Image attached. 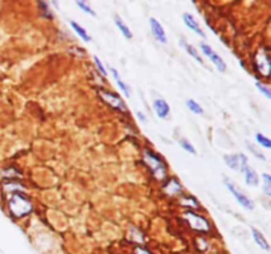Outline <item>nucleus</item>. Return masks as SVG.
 Here are the masks:
<instances>
[{
  "label": "nucleus",
  "mask_w": 271,
  "mask_h": 254,
  "mask_svg": "<svg viewBox=\"0 0 271 254\" xmlns=\"http://www.w3.org/2000/svg\"><path fill=\"white\" fill-rule=\"evenodd\" d=\"M225 184H226V187H228V190H230L233 193V196L237 199V201L241 204V206H243V208H246V209H254V203H253L249 197H247L245 193H243L242 190H238L237 187L233 184L232 181H229L228 179L225 180Z\"/></svg>",
  "instance_id": "7ed1b4c3"
},
{
  "label": "nucleus",
  "mask_w": 271,
  "mask_h": 254,
  "mask_svg": "<svg viewBox=\"0 0 271 254\" xmlns=\"http://www.w3.org/2000/svg\"><path fill=\"white\" fill-rule=\"evenodd\" d=\"M145 161L147 164L151 167V170L154 172V175L158 177V179H163L165 176V164L163 161L160 160L159 158L156 157L155 154H152L150 151H145Z\"/></svg>",
  "instance_id": "f03ea898"
},
{
  "label": "nucleus",
  "mask_w": 271,
  "mask_h": 254,
  "mask_svg": "<svg viewBox=\"0 0 271 254\" xmlns=\"http://www.w3.org/2000/svg\"><path fill=\"white\" fill-rule=\"evenodd\" d=\"M136 115L139 117V119H141L142 122H147V118H145V115H144V114H143V112L138 111V112H136Z\"/></svg>",
  "instance_id": "cd10ccee"
},
{
  "label": "nucleus",
  "mask_w": 271,
  "mask_h": 254,
  "mask_svg": "<svg viewBox=\"0 0 271 254\" xmlns=\"http://www.w3.org/2000/svg\"><path fill=\"white\" fill-rule=\"evenodd\" d=\"M257 89L259 90V92H261V93L265 94V95H266V98H269V99H270L271 92H270V89L267 88V86H265V83L257 82Z\"/></svg>",
  "instance_id": "b1692460"
},
{
  "label": "nucleus",
  "mask_w": 271,
  "mask_h": 254,
  "mask_svg": "<svg viewBox=\"0 0 271 254\" xmlns=\"http://www.w3.org/2000/svg\"><path fill=\"white\" fill-rule=\"evenodd\" d=\"M112 74H114V79H115V81H116V83H118L119 89H121L122 92L125 93L126 97H130V89H128V86H127L126 83L123 82V81L119 79V74H118V72H116V69L112 68Z\"/></svg>",
  "instance_id": "2eb2a0df"
},
{
  "label": "nucleus",
  "mask_w": 271,
  "mask_h": 254,
  "mask_svg": "<svg viewBox=\"0 0 271 254\" xmlns=\"http://www.w3.org/2000/svg\"><path fill=\"white\" fill-rule=\"evenodd\" d=\"M257 142L263 146L265 148H270L271 147V143L269 141V138H266L265 135H262V134H257Z\"/></svg>",
  "instance_id": "4be33fe9"
},
{
  "label": "nucleus",
  "mask_w": 271,
  "mask_h": 254,
  "mask_svg": "<svg viewBox=\"0 0 271 254\" xmlns=\"http://www.w3.org/2000/svg\"><path fill=\"white\" fill-rule=\"evenodd\" d=\"M262 177H263V190H265V193L267 196H271V176L267 175V174H263Z\"/></svg>",
  "instance_id": "6ab92c4d"
},
{
  "label": "nucleus",
  "mask_w": 271,
  "mask_h": 254,
  "mask_svg": "<svg viewBox=\"0 0 271 254\" xmlns=\"http://www.w3.org/2000/svg\"><path fill=\"white\" fill-rule=\"evenodd\" d=\"M243 174H245V179H246L247 186H258V175L257 172L253 170L252 167L246 164L243 167Z\"/></svg>",
  "instance_id": "f8f14e48"
},
{
  "label": "nucleus",
  "mask_w": 271,
  "mask_h": 254,
  "mask_svg": "<svg viewBox=\"0 0 271 254\" xmlns=\"http://www.w3.org/2000/svg\"><path fill=\"white\" fill-rule=\"evenodd\" d=\"M150 25H151V31H152V34L155 36V39L161 43V44H165L168 39H167V36H165V32L163 30V27L160 24L159 21L154 17H151L150 19Z\"/></svg>",
  "instance_id": "1a4fd4ad"
},
{
  "label": "nucleus",
  "mask_w": 271,
  "mask_h": 254,
  "mask_svg": "<svg viewBox=\"0 0 271 254\" xmlns=\"http://www.w3.org/2000/svg\"><path fill=\"white\" fill-rule=\"evenodd\" d=\"M201 49H203V52L205 53V56L210 59V61L216 65V68H217L220 72H225V69H226V64L223 63V60L218 56V53H216L213 49L207 44H201Z\"/></svg>",
  "instance_id": "423d86ee"
},
{
  "label": "nucleus",
  "mask_w": 271,
  "mask_h": 254,
  "mask_svg": "<svg viewBox=\"0 0 271 254\" xmlns=\"http://www.w3.org/2000/svg\"><path fill=\"white\" fill-rule=\"evenodd\" d=\"M249 148H250V151L254 152V154H255V155H257V157L259 158V159H263V160H265V157H263V155H262L261 152H258L257 150H255V147L252 146V144H249Z\"/></svg>",
  "instance_id": "a878e982"
},
{
  "label": "nucleus",
  "mask_w": 271,
  "mask_h": 254,
  "mask_svg": "<svg viewBox=\"0 0 271 254\" xmlns=\"http://www.w3.org/2000/svg\"><path fill=\"white\" fill-rule=\"evenodd\" d=\"M185 219L188 220L189 225H191L193 229L199 230V232H207V230H209L208 221L205 220L204 217H201V216L196 215L193 212H191V210H188V212L185 213Z\"/></svg>",
  "instance_id": "20e7f679"
},
{
  "label": "nucleus",
  "mask_w": 271,
  "mask_h": 254,
  "mask_svg": "<svg viewBox=\"0 0 271 254\" xmlns=\"http://www.w3.org/2000/svg\"><path fill=\"white\" fill-rule=\"evenodd\" d=\"M10 210L15 217H23L32 210V204L27 196L17 192L10 199Z\"/></svg>",
  "instance_id": "f257e3e1"
},
{
  "label": "nucleus",
  "mask_w": 271,
  "mask_h": 254,
  "mask_svg": "<svg viewBox=\"0 0 271 254\" xmlns=\"http://www.w3.org/2000/svg\"><path fill=\"white\" fill-rule=\"evenodd\" d=\"M135 253L136 254H151L150 252H148V250L143 249V248H136Z\"/></svg>",
  "instance_id": "bb28decb"
},
{
  "label": "nucleus",
  "mask_w": 271,
  "mask_h": 254,
  "mask_svg": "<svg viewBox=\"0 0 271 254\" xmlns=\"http://www.w3.org/2000/svg\"><path fill=\"white\" fill-rule=\"evenodd\" d=\"M165 190H167V192H170V193H175V192H179V190H180V184L174 179V180H171L170 183H168V186L165 187Z\"/></svg>",
  "instance_id": "412c9836"
},
{
  "label": "nucleus",
  "mask_w": 271,
  "mask_h": 254,
  "mask_svg": "<svg viewBox=\"0 0 271 254\" xmlns=\"http://www.w3.org/2000/svg\"><path fill=\"white\" fill-rule=\"evenodd\" d=\"M183 19H184V23L187 27H189L191 30L194 31L197 34H200L201 37H205V33H204L203 30H201V27H200L199 23L194 20V17L191 15V14H184V15H183Z\"/></svg>",
  "instance_id": "9b49d317"
},
{
  "label": "nucleus",
  "mask_w": 271,
  "mask_h": 254,
  "mask_svg": "<svg viewBox=\"0 0 271 254\" xmlns=\"http://www.w3.org/2000/svg\"><path fill=\"white\" fill-rule=\"evenodd\" d=\"M255 66L261 72L265 77H269L270 74V59L267 53H265V50H261L257 54V61H255Z\"/></svg>",
  "instance_id": "6e6552de"
},
{
  "label": "nucleus",
  "mask_w": 271,
  "mask_h": 254,
  "mask_svg": "<svg viewBox=\"0 0 271 254\" xmlns=\"http://www.w3.org/2000/svg\"><path fill=\"white\" fill-rule=\"evenodd\" d=\"M70 25H72L73 30L77 32L78 36H80V37H81V39H82L83 41H90V40H92V37H90V36L87 34V32H86V31H85V28H82L81 25H78L77 23H76V21H73V20H70Z\"/></svg>",
  "instance_id": "4468645a"
},
{
  "label": "nucleus",
  "mask_w": 271,
  "mask_h": 254,
  "mask_svg": "<svg viewBox=\"0 0 271 254\" xmlns=\"http://www.w3.org/2000/svg\"><path fill=\"white\" fill-rule=\"evenodd\" d=\"M181 45L184 47V49L187 50V53H189L192 57H193L196 61H199L200 64H204V61H203V59L200 57V54L197 53V49L194 48V47H192L191 44H187V43H184V41H181Z\"/></svg>",
  "instance_id": "dca6fc26"
},
{
  "label": "nucleus",
  "mask_w": 271,
  "mask_h": 254,
  "mask_svg": "<svg viewBox=\"0 0 271 254\" xmlns=\"http://www.w3.org/2000/svg\"><path fill=\"white\" fill-rule=\"evenodd\" d=\"M187 106H188L189 110L192 112H194V114H203L204 112L203 108H201L196 101H193V99H188V101H187Z\"/></svg>",
  "instance_id": "a211bd4d"
},
{
  "label": "nucleus",
  "mask_w": 271,
  "mask_h": 254,
  "mask_svg": "<svg viewBox=\"0 0 271 254\" xmlns=\"http://www.w3.org/2000/svg\"><path fill=\"white\" fill-rule=\"evenodd\" d=\"M252 232H253V237H254V239H255V242L261 246L262 249L270 250V246H269L266 238L263 237V235H262L261 232L255 229V228H252Z\"/></svg>",
  "instance_id": "ddd939ff"
},
{
  "label": "nucleus",
  "mask_w": 271,
  "mask_h": 254,
  "mask_svg": "<svg viewBox=\"0 0 271 254\" xmlns=\"http://www.w3.org/2000/svg\"><path fill=\"white\" fill-rule=\"evenodd\" d=\"M180 146L183 147L185 151L191 152V154H196V150H194V147L192 146V144H191V143H189L187 139H181V141H180Z\"/></svg>",
  "instance_id": "5701e85b"
},
{
  "label": "nucleus",
  "mask_w": 271,
  "mask_h": 254,
  "mask_svg": "<svg viewBox=\"0 0 271 254\" xmlns=\"http://www.w3.org/2000/svg\"><path fill=\"white\" fill-rule=\"evenodd\" d=\"M76 4L81 8V10L85 12V14H87V15H92V16H96V12L93 11L92 7H89V4L87 3H85V1H77Z\"/></svg>",
  "instance_id": "aec40b11"
},
{
  "label": "nucleus",
  "mask_w": 271,
  "mask_h": 254,
  "mask_svg": "<svg viewBox=\"0 0 271 254\" xmlns=\"http://www.w3.org/2000/svg\"><path fill=\"white\" fill-rule=\"evenodd\" d=\"M99 95L101 98H103V101L106 103H109L110 106H112L114 109H118V110H121V111H126V105L125 102L122 101L121 97L118 95V94H114V93H110V92H105V90H101L99 92Z\"/></svg>",
  "instance_id": "39448f33"
},
{
  "label": "nucleus",
  "mask_w": 271,
  "mask_h": 254,
  "mask_svg": "<svg viewBox=\"0 0 271 254\" xmlns=\"http://www.w3.org/2000/svg\"><path fill=\"white\" fill-rule=\"evenodd\" d=\"M225 163L232 170L238 171V170H243V167L247 164V159L243 154H239V155H226L225 157Z\"/></svg>",
  "instance_id": "0eeeda50"
},
{
  "label": "nucleus",
  "mask_w": 271,
  "mask_h": 254,
  "mask_svg": "<svg viewBox=\"0 0 271 254\" xmlns=\"http://www.w3.org/2000/svg\"><path fill=\"white\" fill-rule=\"evenodd\" d=\"M115 24H116V27L121 30L122 33L126 36L127 39H131V37H132V33H131L130 28H128V27H127V25L125 24V23H123V21H122L118 16H115Z\"/></svg>",
  "instance_id": "f3484780"
},
{
  "label": "nucleus",
  "mask_w": 271,
  "mask_h": 254,
  "mask_svg": "<svg viewBox=\"0 0 271 254\" xmlns=\"http://www.w3.org/2000/svg\"><path fill=\"white\" fill-rule=\"evenodd\" d=\"M154 110L158 114V117L161 118V119L167 118L168 114H170V106H168V103L165 102L164 99H156L154 102Z\"/></svg>",
  "instance_id": "9d476101"
},
{
  "label": "nucleus",
  "mask_w": 271,
  "mask_h": 254,
  "mask_svg": "<svg viewBox=\"0 0 271 254\" xmlns=\"http://www.w3.org/2000/svg\"><path fill=\"white\" fill-rule=\"evenodd\" d=\"M94 63H96V66H97L98 70H99V73H101L103 77H106V76H107L106 69H105V66L102 65V63L99 61V59H98V57H96V56H94Z\"/></svg>",
  "instance_id": "393cba45"
}]
</instances>
